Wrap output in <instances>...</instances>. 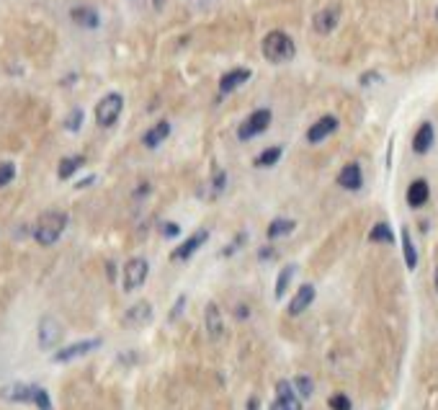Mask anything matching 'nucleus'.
Masks as SVG:
<instances>
[{
	"label": "nucleus",
	"mask_w": 438,
	"mask_h": 410,
	"mask_svg": "<svg viewBox=\"0 0 438 410\" xmlns=\"http://www.w3.org/2000/svg\"><path fill=\"white\" fill-rule=\"evenodd\" d=\"M400 240H402V256H405V266H407V271H415L418 268V248H415L413 243V235L407 227L400 230Z\"/></svg>",
	"instance_id": "obj_22"
},
{
	"label": "nucleus",
	"mask_w": 438,
	"mask_h": 410,
	"mask_svg": "<svg viewBox=\"0 0 438 410\" xmlns=\"http://www.w3.org/2000/svg\"><path fill=\"white\" fill-rule=\"evenodd\" d=\"M436 21H438V8H436Z\"/></svg>",
	"instance_id": "obj_42"
},
{
	"label": "nucleus",
	"mask_w": 438,
	"mask_h": 410,
	"mask_svg": "<svg viewBox=\"0 0 438 410\" xmlns=\"http://www.w3.org/2000/svg\"><path fill=\"white\" fill-rule=\"evenodd\" d=\"M433 287H436V291H438V266H436V271H433Z\"/></svg>",
	"instance_id": "obj_40"
},
{
	"label": "nucleus",
	"mask_w": 438,
	"mask_h": 410,
	"mask_svg": "<svg viewBox=\"0 0 438 410\" xmlns=\"http://www.w3.org/2000/svg\"><path fill=\"white\" fill-rule=\"evenodd\" d=\"M70 18H73V24L80 26V29H98V26H101L98 10L91 8V6H75V8L70 10Z\"/></svg>",
	"instance_id": "obj_16"
},
{
	"label": "nucleus",
	"mask_w": 438,
	"mask_h": 410,
	"mask_svg": "<svg viewBox=\"0 0 438 410\" xmlns=\"http://www.w3.org/2000/svg\"><path fill=\"white\" fill-rule=\"evenodd\" d=\"M328 405H330V410H354V402H351V397H348V395H343V393L333 395V397L328 400Z\"/></svg>",
	"instance_id": "obj_29"
},
{
	"label": "nucleus",
	"mask_w": 438,
	"mask_h": 410,
	"mask_svg": "<svg viewBox=\"0 0 438 410\" xmlns=\"http://www.w3.org/2000/svg\"><path fill=\"white\" fill-rule=\"evenodd\" d=\"M369 240L371 243H387V245H392L395 243V232H392V227L387 222H377L369 230Z\"/></svg>",
	"instance_id": "obj_26"
},
{
	"label": "nucleus",
	"mask_w": 438,
	"mask_h": 410,
	"mask_svg": "<svg viewBox=\"0 0 438 410\" xmlns=\"http://www.w3.org/2000/svg\"><path fill=\"white\" fill-rule=\"evenodd\" d=\"M160 232L165 235V238H176V235H181V227H178L176 222H163Z\"/></svg>",
	"instance_id": "obj_33"
},
{
	"label": "nucleus",
	"mask_w": 438,
	"mask_h": 410,
	"mask_svg": "<svg viewBox=\"0 0 438 410\" xmlns=\"http://www.w3.org/2000/svg\"><path fill=\"white\" fill-rule=\"evenodd\" d=\"M85 165V158L83 155H68V158H62L59 160V168H57V176L62 181H68V179H73L80 168Z\"/></svg>",
	"instance_id": "obj_24"
},
{
	"label": "nucleus",
	"mask_w": 438,
	"mask_h": 410,
	"mask_svg": "<svg viewBox=\"0 0 438 410\" xmlns=\"http://www.w3.org/2000/svg\"><path fill=\"white\" fill-rule=\"evenodd\" d=\"M433 142H436V129H433L430 121H423L421 127H418V132H415V137H413V153L415 155H425L430 147H433Z\"/></svg>",
	"instance_id": "obj_15"
},
{
	"label": "nucleus",
	"mask_w": 438,
	"mask_h": 410,
	"mask_svg": "<svg viewBox=\"0 0 438 410\" xmlns=\"http://www.w3.org/2000/svg\"><path fill=\"white\" fill-rule=\"evenodd\" d=\"M271 410H302V400L294 393V385L281 379L276 385V400L271 402Z\"/></svg>",
	"instance_id": "obj_8"
},
{
	"label": "nucleus",
	"mask_w": 438,
	"mask_h": 410,
	"mask_svg": "<svg viewBox=\"0 0 438 410\" xmlns=\"http://www.w3.org/2000/svg\"><path fill=\"white\" fill-rule=\"evenodd\" d=\"M59 338H62V325L50 315L42 317V320H39V346H42L44 351H50L57 346Z\"/></svg>",
	"instance_id": "obj_11"
},
{
	"label": "nucleus",
	"mask_w": 438,
	"mask_h": 410,
	"mask_svg": "<svg viewBox=\"0 0 438 410\" xmlns=\"http://www.w3.org/2000/svg\"><path fill=\"white\" fill-rule=\"evenodd\" d=\"M150 320H152V305L147 299H139L137 305H132V308L124 312V325H127V328H142V325H147Z\"/></svg>",
	"instance_id": "obj_12"
},
{
	"label": "nucleus",
	"mask_w": 438,
	"mask_h": 410,
	"mask_svg": "<svg viewBox=\"0 0 438 410\" xmlns=\"http://www.w3.org/2000/svg\"><path fill=\"white\" fill-rule=\"evenodd\" d=\"M121 109H124V96L121 93H106L101 101L96 103V121L98 127L109 129L114 127L121 116Z\"/></svg>",
	"instance_id": "obj_3"
},
{
	"label": "nucleus",
	"mask_w": 438,
	"mask_h": 410,
	"mask_svg": "<svg viewBox=\"0 0 438 410\" xmlns=\"http://www.w3.org/2000/svg\"><path fill=\"white\" fill-rule=\"evenodd\" d=\"M168 135H170V124H168V121H158L155 127H150L142 135V145L150 147V150H155V147L163 145V142L168 139Z\"/></svg>",
	"instance_id": "obj_21"
},
{
	"label": "nucleus",
	"mask_w": 438,
	"mask_h": 410,
	"mask_svg": "<svg viewBox=\"0 0 438 410\" xmlns=\"http://www.w3.org/2000/svg\"><path fill=\"white\" fill-rule=\"evenodd\" d=\"M377 80H379L377 73H366V75H361V86H371V83H377Z\"/></svg>",
	"instance_id": "obj_35"
},
{
	"label": "nucleus",
	"mask_w": 438,
	"mask_h": 410,
	"mask_svg": "<svg viewBox=\"0 0 438 410\" xmlns=\"http://www.w3.org/2000/svg\"><path fill=\"white\" fill-rule=\"evenodd\" d=\"M147 273H150L147 258H142V256L129 258L127 266H124V291L139 289V287L147 282Z\"/></svg>",
	"instance_id": "obj_5"
},
{
	"label": "nucleus",
	"mask_w": 438,
	"mask_h": 410,
	"mask_svg": "<svg viewBox=\"0 0 438 410\" xmlns=\"http://www.w3.org/2000/svg\"><path fill=\"white\" fill-rule=\"evenodd\" d=\"M183 308H186V297H178V302L173 305V310H170V315H168L170 323H173V320H176V317L183 312Z\"/></svg>",
	"instance_id": "obj_34"
},
{
	"label": "nucleus",
	"mask_w": 438,
	"mask_h": 410,
	"mask_svg": "<svg viewBox=\"0 0 438 410\" xmlns=\"http://www.w3.org/2000/svg\"><path fill=\"white\" fill-rule=\"evenodd\" d=\"M34 405L39 410H54V408H52L50 393H47L44 387H39V385H36V390H34Z\"/></svg>",
	"instance_id": "obj_31"
},
{
	"label": "nucleus",
	"mask_w": 438,
	"mask_h": 410,
	"mask_svg": "<svg viewBox=\"0 0 438 410\" xmlns=\"http://www.w3.org/2000/svg\"><path fill=\"white\" fill-rule=\"evenodd\" d=\"M101 349V338H85V341H77V343H70L65 349H59L52 361H57V364H68L73 359H80L85 354H91V351Z\"/></svg>",
	"instance_id": "obj_6"
},
{
	"label": "nucleus",
	"mask_w": 438,
	"mask_h": 410,
	"mask_svg": "<svg viewBox=\"0 0 438 410\" xmlns=\"http://www.w3.org/2000/svg\"><path fill=\"white\" fill-rule=\"evenodd\" d=\"M338 186L346 188V191H358L363 186V171L358 162H348L338 173Z\"/></svg>",
	"instance_id": "obj_13"
},
{
	"label": "nucleus",
	"mask_w": 438,
	"mask_h": 410,
	"mask_svg": "<svg viewBox=\"0 0 438 410\" xmlns=\"http://www.w3.org/2000/svg\"><path fill=\"white\" fill-rule=\"evenodd\" d=\"M248 410H258V400H255V397L248 400Z\"/></svg>",
	"instance_id": "obj_39"
},
{
	"label": "nucleus",
	"mask_w": 438,
	"mask_h": 410,
	"mask_svg": "<svg viewBox=\"0 0 438 410\" xmlns=\"http://www.w3.org/2000/svg\"><path fill=\"white\" fill-rule=\"evenodd\" d=\"M430 199V186L425 179H415L410 186H407V204L413 206V209H421V206L428 204Z\"/></svg>",
	"instance_id": "obj_19"
},
{
	"label": "nucleus",
	"mask_w": 438,
	"mask_h": 410,
	"mask_svg": "<svg viewBox=\"0 0 438 410\" xmlns=\"http://www.w3.org/2000/svg\"><path fill=\"white\" fill-rule=\"evenodd\" d=\"M294 54H296V44L287 31H269L266 34V39H263V57L269 62L281 65V62L294 60Z\"/></svg>",
	"instance_id": "obj_1"
},
{
	"label": "nucleus",
	"mask_w": 438,
	"mask_h": 410,
	"mask_svg": "<svg viewBox=\"0 0 438 410\" xmlns=\"http://www.w3.org/2000/svg\"><path fill=\"white\" fill-rule=\"evenodd\" d=\"M152 3H155V6H158V8H160V6H163V0H152Z\"/></svg>",
	"instance_id": "obj_41"
},
{
	"label": "nucleus",
	"mask_w": 438,
	"mask_h": 410,
	"mask_svg": "<svg viewBox=\"0 0 438 410\" xmlns=\"http://www.w3.org/2000/svg\"><path fill=\"white\" fill-rule=\"evenodd\" d=\"M281 155H284L281 147H269V150H263V153L255 158V165H258V168H271V165H276V162L281 160Z\"/></svg>",
	"instance_id": "obj_28"
},
{
	"label": "nucleus",
	"mask_w": 438,
	"mask_h": 410,
	"mask_svg": "<svg viewBox=\"0 0 438 410\" xmlns=\"http://www.w3.org/2000/svg\"><path fill=\"white\" fill-rule=\"evenodd\" d=\"M294 230H296L294 220H289V217H276V220L269 225L266 235H269V240H278V238H287V235H292Z\"/></svg>",
	"instance_id": "obj_23"
},
{
	"label": "nucleus",
	"mask_w": 438,
	"mask_h": 410,
	"mask_svg": "<svg viewBox=\"0 0 438 410\" xmlns=\"http://www.w3.org/2000/svg\"><path fill=\"white\" fill-rule=\"evenodd\" d=\"M34 390H36V385L13 382V385L0 390V397H3V400H10V402H34Z\"/></svg>",
	"instance_id": "obj_17"
},
{
	"label": "nucleus",
	"mask_w": 438,
	"mask_h": 410,
	"mask_svg": "<svg viewBox=\"0 0 438 410\" xmlns=\"http://www.w3.org/2000/svg\"><path fill=\"white\" fill-rule=\"evenodd\" d=\"M235 315L240 317V320H245V317H248V308H245V305H237V308H235Z\"/></svg>",
	"instance_id": "obj_36"
},
{
	"label": "nucleus",
	"mask_w": 438,
	"mask_h": 410,
	"mask_svg": "<svg viewBox=\"0 0 438 410\" xmlns=\"http://www.w3.org/2000/svg\"><path fill=\"white\" fill-rule=\"evenodd\" d=\"M271 119H273V116H271L269 109H255L253 114H248V119L240 121V127H237V137H240L243 142H248V139L263 135V132L271 127Z\"/></svg>",
	"instance_id": "obj_4"
},
{
	"label": "nucleus",
	"mask_w": 438,
	"mask_h": 410,
	"mask_svg": "<svg viewBox=\"0 0 438 410\" xmlns=\"http://www.w3.org/2000/svg\"><path fill=\"white\" fill-rule=\"evenodd\" d=\"M206 240H209V230H196L191 238H186L183 243L170 253V258H173V261H188V258H194V253L202 248Z\"/></svg>",
	"instance_id": "obj_10"
},
{
	"label": "nucleus",
	"mask_w": 438,
	"mask_h": 410,
	"mask_svg": "<svg viewBox=\"0 0 438 410\" xmlns=\"http://www.w3.org/2000/svg\"><path fill=\"white\" fill-rule=\"evenodd\" d=\"M65 227H68L65 212H44L34 225V240L39 245H54L62 238Z\"/></svg>",
	"instance_id": "obj_2"
},
{
	"label": "nucleus",
	"mask_w": 438,
	"mask_h": 410,
	"mask_svg": "<svg viewBox=\"0 0 438 410\" xmlns=\"http://www.w3.org/2000/svg\"><path fill=\"white\" fill-rule=\"evenodd\" d=\"M294 273H296V264H287L284 268H281V273H278V279H276V289H273L276 299H281L284 294H287L289 284H292V279H294Z\"/></svg>",
	"instance_id": "obj_25"
},
{
	"label": "nucleus",
	"mask_w": 438,
	"mask_h": 410,
	"mask_svg": "<svg viewBox=\"0 0 438 410\" xmlns=\"http://www.w3.org/2000/svg\"><path fill=\"white\" fill-rule=\"evenodd\" d=\"M16 179V165H13V162H0V188L3 186H8L10 181Z\"/></svg>",
	"instance_id": "obj_30"
},
{
	"label": "nucleus",
	"mask_w": 438,
	"mask_h": 410,
	"mask_svg": "<svg viewBox=\"0 0 438 410\" xmlns=\"http://www.w3.org/2000/svg\"><path fill=\"white\" fill-rule=\"evenodd\" d=\"M292 385H294V393L299 395V400H310L312 393H315V382H312V377L307 374H299Z\"/></svg>",
	"instance_id": "obj_27"
},
{
	"label": "nucleus",
	"mask_w": 438,
	"mask_h": 410,
	"mask_svg": "<svg viewBox=\"0 0 438 410\" xmlns=\"http://www.w3.org/2000/svg\"><path fill=\"white\" fill-rule=\"evenodd\" d=\"M204 317H206V331H209V338L211 341H219L222 333H225V323H222V312H219L217 302H209V305H206Z\"/></svg>",
	"instance_id": "obj_20"
},
{
	"label": "nucleus",
	"mask_w": 438,
	"mask_h": 410,
	"mask_svg": "<svg viewBox=\"0 0 438 410\" xmlns=\"http://www.w3.org/2000/svg\"><path fill=\"white\" fill-rule=\"evenodd\" d=\"M80 124H83V112H80V109H75V112L68 116V121H65V129H70V132H77V129H80Z\"/></svg>",
	"instance_id": "obj_32"
},
{
	"label": "nucleus",
	"mask_w": 438,
	"mask_h": 410,
	"mask_svg": "<svg viewBox=\"0 0 438 410\" xmlns=\"http://www.w3.org/2000/svg\"><path fill=\"white\" fill-rule=\"evenodd\" d=\"M93 181H96V176H91V179H85V181H80V183H75L77 188H85V186H91Z\"/></svg>",
	"instance_id": "obj_38"
},
{
	"label": "nucleus",
	"mask_w": 438,
	"mask_h": 410,
	"mask_svg": "<svg viewBox=\"0 0 438 410\" xmlns=\"http://www.w3.org/2000/svg\"><path fill=\"white\" fill-rule=\"evenodd\" d=\"M312 302H315V287H312V284H302V287L296 289L294 299L289 302V315H292V317H299L304 312V310L310 308Z\"/></svg>",
	"instance_id": "obj_18"
},
{
	"label": "nucleus",
	"mask_w": 438,
	"mask_h": 410,
	"mask_svg": "<svg viewBox=\"0 0 438 410\" xmlns=\"http://www.w3.org/2000/svg\"><path fill=\"white\" fill-rule=\"evenodd\" d=\"M338 24H340V8L338 6H328V8H322L315 13V18H312V26H315V31L317 34H333L338 29Z\"/></svg>",
	"instance_id": "obj_9"
},
{
	"label": "nucleus",
	"mask_w": 438,
	"mask_h": 410,
	"mask_svg": "<svg viewBox=\"0 0 438 410\" xmlns=\"http://www.w3.org/2000/svg\"><path fill=\"white\" fill-rule=\"evenodd\" d=\"M338 127H340L338 116H333V114H325V116H320V119H317L310 129H307V142H310V145H320L322 139H328L330 135H335Z\"/></svg>",
	"instance_id": "obj_7"
},
{
	"label": "nucleus",
	"mask_w": 438,
	"mask_h": 410,
	"mask_svg": "<svg viewBox=\"0 0 438 410\" xmlns=\"http://www.w3.org/2000/svg\"><path fill=\"white\" fill-rule=\"evenodd\" d=\"M258 256H261L263 261H271V256H273V250H271V248H261V250H258Z\"/></svg>",
	"instance_id": "obj_37"
},
{
	"label": "nucleus",
	"mask_w": 438,
	"mask_h": 410,
	"mask_svg": "<svg viewBox=\"0 0 438 410\" xmlns=\"http://www.w3.org/2000/svg\"><path fill=\"white\" fill-rule=\"evenodd\" d=\"M250 75H253V73L248 68H235V70H229V73H225L222 80H219V96H229L232 91H237L243 83L250 80Z\"/></svg>",
	"instance_id": "obj_14"
}]
</instances>
